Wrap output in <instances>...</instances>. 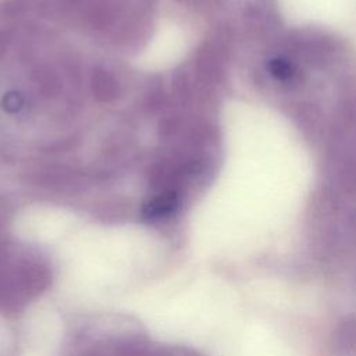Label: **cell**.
<instances>
[{"label": "cell", "instance_id": "obj_1", "mask_svg": "<svg viewBox=\"0 0 356 356\" xmlns=\"http://www.w3.org/2000/svg\"><path fill=\"white\" fill-rule=\"evenodd\" d=\"M334 349L338 356H356V316L346 317L338 324Z\"/></svg>", "mask_w": 356, "mask_h": 356}, {"label": "cell", "instance_id": "obj_2", "mask_svg": "<svg viewBox=\"0 0 356 356\" xmlns=\"http://www.w3.org/2000/svg\"><path fill=\"white\" fill-rule=\"evenodd\" d=\"M268 74L281 83H291L298 76V67L288 57H273L267 64Z\"/></svg>", "mask_w": 356, "mask_h": 356}]
</instances>
